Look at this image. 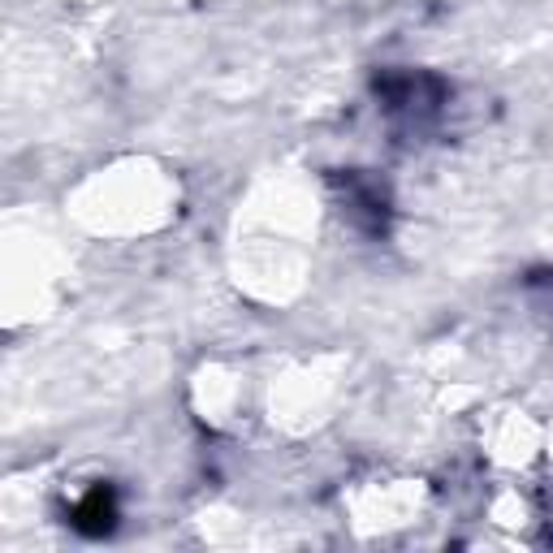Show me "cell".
<instances>
[{
	"label": "cell",
	"mask_w": 553,
	"mask_h": 553,
	"mask_svg": "<svg viewBox=\"0 0 553 553\" xmlns=\"http://www.w3.org/2000/svg\"><path fill=\"white\" fill-rule=\"evenodd\" d=\"M109 519H113V506H109V497H104V489L100 493H91V502L78 510V523H83V528H109Z\"/></svg>",
	"instance_id": "obj_1"
}]
</instances>
